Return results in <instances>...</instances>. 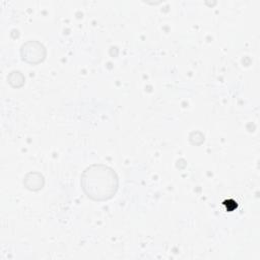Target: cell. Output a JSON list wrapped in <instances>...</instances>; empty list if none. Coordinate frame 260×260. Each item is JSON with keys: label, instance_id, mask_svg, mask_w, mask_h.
Listing matches in <instances>:
<instances>
[{"label": "cell", "instance_id": "obj_3", "mask_svg": "<svg viewBox=\"0 0 260 260\" xmlns=\"http://www.w3.org/2000/svg\"><path fill=\"white\" fill-rule=\"evenodd\" d=\"M23 185L30 191H39L45 185L44 176L39 172H28L23 178Z\"/></svg>", "mask_w": 260, "mask_h": 260}, {"label": "cell", "instance_id": "obj_4", "mask_svg": "<svg viewBox=\"0 0 260 260\" xmlns=\"http://www.w3.org/2000/svg\"><path fill=\"white\" fill-rule=\"evenodd\" d=\"M7 82L13 88H19L24 85L25 77L19 70H12L7 75Z\"/></svg>", "mask_w": 260, "mask_h": 260}, {"label": "cell", "instance_id": "obj_2", "mask_svg": "<svg viewBox=\"0 0 260 260\" xmlns=\"http://www.w3.org/2000/svg\"><path fill=\"white\" fill-rule=\"evenodd\" d=\"M46 56L47 50L45 46L37 40H28L20 47V57L27 64H40L45 60Z\"/></svg>", "mask_w": 260, "mask_h": 260}, {"label": "cell", "instance_id": "obj_1", "mask_svg": "<svg viewBox=\"0 0 260 260\" xmlns=\"http://www.w3.org/2000/svg\"><path fill=\"white\" fill-rule=\"evenodd\" d=\"M80 186L88 198L94 201H106L117 193L119 178L111 167L105 164H92L82 172Z\"/></svg>", "mask_w": 260, "mask_h": 260}]
</instances>
